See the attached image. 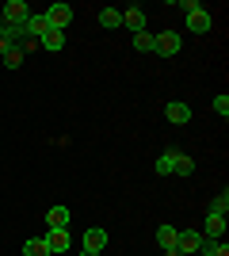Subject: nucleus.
Segmentation results:
<instances>
[{
    "mask_svg": "<svg viewBox=\"0 0 229 256\" xmlns=\"http://www.w3.org/2000/svg\"><path fill=\"white\" fill-rule=\"evenodd\" d=\"M180 8L187 12V31H195V34H207L210 27H214V20H210V12L199 4V0H184Z\"/></svg>",
    "mask_w": 229,
    "mask_h": 256,
    "instance_id": "obj_1",
    "label": "nucleus"
},
{
    "mask_svg": "<svg viewBox=\"0 0 229 256\" xmlns=\"http://www.w3.org/2000/svg\"><path fill=\"white\" fill-rule=\"evenodd\" d=\"M4 27H11V31H23V23L31 20V8H27V0H8V4H4Z\"/></svg>",
    "mask_w": 229,
    "mask_h": 256,
    "instance_id": "obj_2",
    "label": "nucleus"
},
{
    "mask_svg": "<svg viewBox=\"0 0 229 256\" xmlns=\"http://www.w3.org/2000/svg\"><path fill=\"white\" fill-rule=\"evenodd\" d=\"M42 16H46V23H50V31H69V23H73V8H69L65 0L50 4Z\"/></svg>",
    "mask_w": 229,
    "mask_h": 256,
    "instance_id": "obj_3",
    "label": "nucleus"
},
{
    "mask_svg": "<svg viewBox=\"0 0 229 256\" xmlns=\"http://www.w3.org/2000/svg\"><path fill=\"white\" fill-rule=\"evenodd\" d=\"M180 50H184L180 31H161L157 38H153V54H161V58H176Z\"/></svg>",
    "mask_w": 229,
    "mask_h": 256,
    "instance_id": "obj_4",
    "label": "nucleus"
},
{
    "mask_svg": "<svg viewBox=\"0 0 229 256\" xmlns=\"http://www.w3.org/2000/svg\"><path fill=\"white\" fill-rule=\"evenodd\" d=\"M203 245H207V241H203V234H199V230H180V237H176V248H180L184 256H195Z\"/></svg>",
    "mask_w": 229,
    "mask_h": 256,
    "instance_id": "obj_5",
    "label": "nucleus"
},
{
    "mask_svg": "<svg viewBox=\"0 0 229 256\" xmlns=\"http://www.w3.org/2000/svg\"><path fill=\"white\" fill-rule=\"evenodd\" d=\"M164 118H168L172 126H187V122H191V104H180V100L164 104Z\"/></svg>",
    "mask_w": 229,
    "mask_h": 256,
    "instance_id": "obj_6",
    "label": "nucleus"
},
{
    "mask_svg": "<svg viewBox=\"0 0 229 256\" xmlns=\"http://www.w3.org/2000/svg\"><path fill=\"white\" fill-rule=\"evenodd\" d=\"M203 241H226V218H218V214H207V222H203Z\"/></svg>",
    "mask_w": 229,
    "mask_h": 256,
    "instance_id": "obj_7",
    "label": "nucleus"
},
{
    "mask_svg": "<svg viewBox=\"0 0 229 256\" xmlns=\"http://www.w3.org/2000/svg\"><path fill=\"white\" fill-rule=\"evenodd\" d=\"M69 245H73V237H69V230H46V248H50V256H61L69 252Z\"/></svg>",
    "mask_w": 229,
    "mask_h": 256,
    "instance_id": "obj_8",
    "label": "nucleus"
},
{
    "mask_svg": "<svg viewBox=\"0 0 229 256\" xmlns=\"http://www.w3.org/2000/svg\"><path fill=\"white\" fill-rule=\"evenodd\" d=\"M122 27H126L130 34L145 31V12L138 8V4H130V8H122Z\"/></svg>",
    "mask_w": 229,
    "mask_h": 256,
    "instance_id": "obj_9",
    "label": "nucleus"
},
{
    "mask_svg": "<svg viewBox=\"0 0 229 256\" xmlns=\"http://www.w3.org/2000/svg\"><path fill=\"white\" fill-rule=\"evenodd\" d=\"M46 31H50V23H46V16H42V12H31V20L23 23V34H27V38H34V42H38V38H42Z\"/></svg>",
    "mask_w": 229,
    "mask_h": 256,
    "instance_id": "obj_10",
    "label": "nucleus"
},
{
    "mask_svg": "<svg viewBox=\"0 0 229 256\" xmlns=\"http://www.w3.org/2000/svg\"><path fill=\"white\" fill-rule=\"evenodd\" d=\"M103 248H107V230H99V226L84 230V252H103Z\"/></svg>",
    "mask_w": 229,
    "mask_h": 256,
    "instance_id": "obj_11",
    "label": "nucleus"
},
{
    "mask_svg": "<svg viewBox=\"0 0 229 256\" xmlns=\"http://www.w3.org/2000/svg\"><path fill=\"white\" fill-rule=\"evenodd\" d=\"M46 230H69V206H50L46 210Z\"/></svg>",
    "mask_w": 229,
    "mask_h": 256,
    "instance_id": "obj_12",
    "label": "nucleus"
},
{
    "mask_svg": "<svg viewBox=\"0 0 229 256\" xmlns=\"http://www.w3.org/2000/svg\"><path fill=\"white\" fill-rule=\"evenodd\" d=\"M99 27H103V31H119L122 27V8H99Z\"/></svg>",
    "mask_w": 229,
    "mask_h": 256,
    "instance_id": "obj_13",
    "label": "nucleus"
},
{
    "mask_svg": "<svg viewBox=\"0 0 229 256\" xmlns=\"http://www.w3.org/2000/svg\"><path fill=\"white\" fill-rule=\"evenodd\" d=\"M38 46L50 50V54H61V50H65V31H46L42 38H38Z\"/></svg>",
    "mask_w": 229,
    "mask_h": 256,
    "instance_id": "obj_14",
    "label": "nucleus"
},
{
    "mask_svg": "<svg viewBox=\"0 0 229 256\" xmlns=\"http://www.w3.org/2000/svg\"><path fill=\"white\" fill-rule=\"evenodd\" d=\"M191 172H195L191 153H180V150H176V157H172V176H191Z\"/></svg>",
    "mask_w": 229,
    "mask_h": 256,
    "instance_id": "obj_15",
    "label": "nucleus"
},
{
    "mask_svg": "<svg viewBox=\"0 0 229 256\" xmlns=\"http://www.w3.org/2000/svg\"><path fill=\"white\" fill-rule=\"evenodd\" d=\"M19 38H23V31H11V27H4V23H0V58H4L11 46L19 42Z\"/></svg>",
    "mask_w": 229,
    "mask_h": 256,
    "instance_id": "obj_16",
    "label": "nucleus"
},
{
    "mask_svg": "<svg viewBox=\"0 0 229 256\" xmlns=\"http://www.w3.org/2000/svg\"><path fill=\"white\" fill-rule=\"evenodd\" d=\"M176 237H180L176 226H161V230H157V245L161 248H176Z\"/></svg>",
    "mask_w": 229,
    "mask_h": 256,
    "instance_id": "obj_17",
    "label": "nucleus"
},
{
    "mask_svg": "<svg viewBox=\"0 0 229 256\" xmlns=\"http://www.w3.org/2000/svg\"><path fill=\"white\" fill-rule=\"evenodd\" d=\"M153 38H157V34H153L149 27L138 31V34H134V50H138V54H153Z\"/></svg>",
    "mask_w": 229,
    "mask_h": 256,
    "instance_id": "obj_18",
    "label": "nucleus"
},
{
    "mask_svg": "<svg viewBox=\"0 0 229 256\" xmlns=\"http://www.w3.org/2000/svg\"><path fill=\"white\" fill-rule=\"evenodd\" d=\"M23 256H50V248H46V237H31V241L23 245Z\"/></svg>",
    "mask_w": 229,
    "mask_h": 256,
    "instance_id": "obj_19",
    "label": "nucleus"
},
{
    "mask_svg": "<svg viewBox=\"0 0 229 256\" xmlns=\"http://www.w3.org/2000/svg\"><path fill=\"white\" fill-rule=\"evenodd\" d=\"M172 157H176V150H164L157 157V176H172Z\"/></svg>",
    "mask_w": 229,
    "mask_h": 256,
    "instance_id": "obj_20",
    "label": "nucleus"
},
{
    "mask_svg": "<svg viewBox=\"0 0 229 256\" xmlns=\"http://www.w3.org/2000/svg\"><path fill=\"white\" fill-rule=\"evenodd\" d=\"M226 210H229V192H222V195H214V203H210L207 214H218V218H226Z\"/></svg>",
    "mask_w": 229,
    "mask_h": 256,
    "instance_id": "obj_21",
    "label": "nucleus"
},
{
    "mask_svg": "<svg viewBox=\"0 0 229 256\" xmlns=\"http://www.w3.org/2000/svg\"><path fill=\"white\" fill-rule=\"evenodd\" d=\"M23 58H27V54H23V50H19V46H11V50H8V54H4V58H0V62L8 65V69H19V65H23Z\"/></svg>",
    "mask_w": 229,
    "mask_h": 256,
    "instance_id": "obj_22",
    "label": "nucleus"
},
{
    "mask_svg": "<svg viewBox=\"0 0 229 256\" xmlns=\"http://www.w3.org/2000/svg\"><path fill=\"white\" fill-rule=\"evenodd\" d=\"M214 115H222V118L229 115V96H226V92H218V96H214Z\"/></svg>",
    "mask_w": 229,
    "mask_h": 256,
    "instance_id": "obj_23",
    "label": "nucleus"
},
{
    "mask_svg": "<svg viewBox=\"0 0 229 256\" xmlns=\"http://www.w3.org/2000/svg\"><path fill=\"white\" fill-rule=\"evenodd\" d=\"M210 245V256H229V245L226 241H207Z\"/></svg>",
    "mask_w": 229,
    "mask_h": 256,
    "instance_id": "obj_24",
    "label": "nucleus"
},
{
    "mask_svg": "<svg viewBox=\"0 0 229 256\" xmlns=\"http://www.w3.org/2000/svg\"><path fill=\"white\" fill-rule=\"evenodd\" d=\"M164 256H184V252H180V248H164Z\"/></svg>",
    "mask_w": 229,
    "mask_h": 256,
    "instance_id": "obj_25",
    "label": "nucleus"
},
{
    "mask_svg": "<svg viewBox=\"0 0 229 256\" xmlns=\"http://www.w3.org/2000/svg\"><path fill=\"white\" fill-rule=\"evenodd\" d=\"M195 256H210V245H203V248H199V252Z\"/></svg>",
    "mask_w": 229,
    "mask_h": 256,
    "instance_id": "obj_26",
    "label": "nucleus"
},
{
    "mask_svg": "<svg viewBox=\"0 0 229 256\" xmlns=\"http://www.w3.org/2000/svg\"><path fill=\"white\" fill-rule=\"evenodd\" d=\"M80 256H99V252H80Z\"/></svg>",
    "mask_w": 229,
    "mask_h": 256,
    "instance_id": "obj_27",
    "label": "nucleus"
},
{
    "mask_svg": "<svg viewBox=\"0 0 229 256\" xmlns=\"http://www.w3.org/2000/svg\"><path fill=\"white\" fill-rule=\"evenodd\" d=\"M99 256H103V252H99Z\"/></svg>",
    "mask_w": 229,
    "mask_h": 256,
    "instance_id": "obj_28",
    "label": "nucleus"
}]
</instances>
